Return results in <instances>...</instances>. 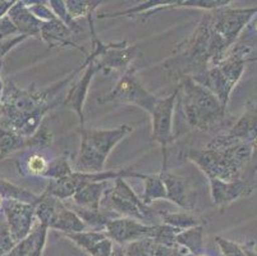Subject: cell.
I'll return each instance as SVG.
<instances>
[{
	"label": "cell",
	"mask_w": 257,
	"mask_h": 256,
	"mask_svg": "<svg viewBox=\"0 0 257 256\" xmlns=\"http://www.w3.org/2000/svg\"><path fill=\"white\" fill-rule=\"evenodd\" d=\"M79 72L81 69L77 68L68 77L43 90L34 84L29 89L20 88L11 79L4 82L0 100V128L22 137L34 135L44 123L46 114L58 104H62L60 93Z\"/></svg>",
	"instance_id": "cell-1"
},
{
	"label": "cell",
	"mask_w": 257,
	"mask_h": 256,
	"mask_svg": "<svg viewBox=\"0 0 257 256\" xmlns=\"http://www.w3.org/2000/svg\"><path fill=\"white\" fill-rule=\"evenodd\" d=\"M229 49L230 46L214 31L209 13L205 12L192 35L175 46L164 68L177 83L184 77L196 78L218 64Z\"/></svg>",
	"instance_id": "cell-2"
},
{
	"label": "cell",
	"mask_w": 257,
	"mask_h": 256,
	"mask_svg": "<svg viewBox=\"0 0 257 256\" xmlns=\"http://www.w3.org/2000/svg\"><path fill=\"white\" fill-rule=\"evenodd\" d=\"M251 154V144L235 140L228 132H220L206 146L188 150L184 156L201 169L207 180L235 181L244 178Z\"/></svg>",
	"instance_id": "cell-3"
},
{
	"label": "cell",
	"mask_w": 257,
	"mask_h": 256,
	"mask_svg": "<svg viewBox=\"0 0 257 256\" xmlns=\"http://www.w3.org/2000/svg\"><path fill=\"white\" fill-rule=\"evenodd\" d=\"M177 104L181 108L186 123L193 130L214 132L226 121V108L205 86L191 77H184L177 83Z\"/></svg>",
	"instance_id": "cell-4"
},
{
	"label": "cell",
	"mask_w": 257,
	"mask_h": 256,
	"mask_svg": "<svg viewBox=\"0 0 257 256\" xmlns=\"http://www.w3.org/2000/svg\"><path fill=\"white\" fill-rule=\"evenodd\" d=\"M158 100L159 96L151 94L140 81L136 68L133 65L123 72L110 93L97 99L99 104L113 103V104L136 105L149 114L153 113Z\"/></svg>",
	"instance_id": "cell-5"
},
{
	"label": "cell",
	"mask_w": 257,
	"mask_h": 256,
	"mask_svg": "<svg viewBox=\"0 0 257 256\" xmlns=\"http://www.w3.org/2000/svg\"><path fill=\"white\" fill-rule=\"evenodd\" d=\"M101 209L115 213L121 218H132L142 223L154 215L153 209L142 203L124 178L114 180L111 187L106 190L102 197Z\"/></svg>",
	"instance_id": "cell-6"
},
{
	"label": "cell",
	"mask_w": 257,
	"mask_h": 256,
	"mask_svg": "<svg viewBox=\"0 0 257 256\" xmlns=\"http://www.w3.org/2000/svg\"><path fill=\"white\" fill-rule=\"evenodd\" d=\"M107 48V44H104L97 39L92 40V51L86 56L83 64L85 67V72L81 76V78L76 82L74 84H72L69 88L68 93L63 99L62 105L65 108H69V109L73 110L78 116L79 119V128H85V114H83V107H85L86 98H87L88 89H90V84L92 82L93 76L99 72V67L96 64V58L99 55H101Z\"/></svg>",
	"instance_id": "cell-7"
},
{
	"label": "cell",
	"mask_w": 257,
	"mask_h": 256,
	"mask_svg": "<svg viewBox=\"0 0 257 256\" xmlns=\"http://www.w3.org/2000/svg\"><path fill=\"white\" fill-rule=\"evenodd\" d=\"M177 98H178V88H175L174 93L165 98H159L153 113H151V138L158 142L163 152V165L161 170H167L168 165V146L175 140L173 133V117L177 107Z\"/></svg>",
	"instance_id": "cell-8"
},
{
	"label": "cell",
	"mask_w": 257,
	"mask_h": 256,
	"mask_svg": "<svg viewBox=\"0 0 257 256\" xmlns=\"http://www.w3.org/2000/svg\"><path fill=\"white\" fill-rule=\"evenodd\" d=\"M207 13L214 31L232 48L240 32L257 14V6L252 8H233L226 6Z\"/></svg>",
	"instance_id": "cell-9"
},
{
	"label": "cell",
	"mask_w": 257,
	"mask_h": 256,
	"mask_svg": "<svg viewBox=\"0 0 257 256\" xmlns=\"http://www.w3.org/2000/svg\"><path fill=\"white\" fill-rule=\"evenodd\" d=\"M34 204L22 203L17 200H4L2 205V214L6 219L7 224L11 231V236L16 245L22 242L26 237L31 233L35 227V214Z\"/></svg>",
	"instance_id": "cell-10"
},
{
	"label": "cell",
	"mask_w": 257,
	"mask_h": 256,
	"mask_svg": "<svg viewBox=\"0 0 257 256\" xmlns=\"http://www.w3.org/2000/svg\"><path fill=\"white\" fill-rule=\"evenodd\" d=\"M79 131H81V141L90 146L101 158L107 159L114 147L123 138L127 137L133 128L128 124H121L110 130H95L85 127V128H79Z\"/></svg>",
	"instance_id": "cell-11"
},
{
	"label": "cell",
	"mask_w": 257,
	"mask_h": 256,
	"mask_svg": "<svg viewBox=\"0 0 257 256\" xmlns=\"http://www.w3.org/2000/svg\"><path fill=\"white\" fill-rule=\"evenodd\" d=\"M155 224H145L132 218H113L107 222L105 233L116 245L123 246L127 243L144 238H151Z\"/></svg>",
	"instance_id": "cell-12"
},
{
	"label": "cell",
	"mask_w": 257,
	"mask_h": 256,
	"mask_svg": "<svg viewBox=\"0 0 257 256\" xmlns=\"http://www.w3.org/2000/svg\"><path fill=\"white\" fill-rule=\"evenodd\" d=\"M139 55V45H128L127 41L110 42L106 50L95 60L99 72L109 74L115 70H127Z\"/></svg>",
	"instance_id": "cell-13"
},
{
	"label": "cell",
	"mask_w": 257,
	"mask_h": 256,
	"mask_svg": "<svg viewBox=\"0 0 257 256\" xmlns=\"http://www.w3.org/2000/svg\"><path fill=\"white\" fill-rule=\"evenodd\" d=\"M209 185L212 204L220 209L226 208L238 199L249 196L253 192V185L246 178L235 181H221L212 178L209 180Z\"/></svg>",
	"instance_id": "cell-14"
},
{
	"label": "cell",
	"mask_w": 257,
	"mask_h": 256,
	"mask_svg": "<svg viewBox=\"0 0 257 256\" xmlns=\"http://www.w3.org/2000/svg\"><path fill=\"white\" fill-rule=\"evenodd\" d=\"M79 248H82L90 256H110L113 252L114 242L106 236L105 231H83L77 233H65Z\"/></svg>",
	"instance_id": "cell-15"
},
{
	"label": "cell",
	"mask_w": 257,
	"mask_h": 256,
	"mask_svg": "<svg viewBox=\"0 0 257 256\" xmlns=\"http://www.w3.org/2000/svg\"><path fill=\"white\" fill-rule=\"evenodd\" d=\"M72 30L64 25L62 21L57 20L50 21V22L43 23L41 27V34H40V40H43L49 49L53 48H73L76 50L81 51L85 54L86 56L88 55L85 48L78 46L76 42L72 40Z\"/></svg>",
	"instance_id": "cell-16"
},
{
	"label": "cell",
	"mask_w": 257,
	"mask_h": 256,
	"mask_svg": "<svg viewBox=\"0 0 257 256\" xmlns=\"http://www.w3.org/2000/svg\"><path fill=\"white\" fill-rule=\"evenodd\" d=\"M110 187V181L86 182L74 192V195L69 200H72L73 206H77V208L99 211L101 210L102 197H104L106 190H109Z\"/></svg>",
	"instance_id": "cell-17"
},
{
	"label": "cell",
	"mask_w": 257,
	"mask_h": 256,
	"mask_svg": "<svg viewBox=\"0 0 257 256\" xmlns=\"http://www.w3.org/2000/svg\"><path fill=\"white\" fill-rule=\"evenodd\" d=\"M226 132L235 140L253 144L257 138V102L248 100L242 116Z\"/></svg>",
	"instance_id": "cell-18"
},
{
	"label": "cell",
	"mask_w": 257,
	"mask_h": 256,
	"mask_svg": "<svg viewBox=\"0 0 257 256\" xmlns=\"http://www.w3.org/2000/svg\"><path fill=\"white\" fill-rule=\"evenodd\" d=\"M9 20L17 28L18 35H23L27 37H36L40 40V34H41V27L43 22L37 20L34 14L30 12L25 2L17 0L13 7L9 9L8 14Z\"/></svg>",
	"instance_id": "cell-19"
},
{
	"label": "cell",
	"mask_w": 257,
	"mask_h": 256,
	"mask_svg": "<svg viewBox=\"0 0 257 256\" xmlns=\"http://www.w3.org/2000/svg\"><path fill=\"white\" fill-rule=\"evenodd\" d=\"M161 180L164 182L165 190H167V200L172 201L179 208L184 209L186 211H191L195 209V204L189 197V191L187 189L186 181L182 176L174 175L167 170H160Z\"/></svg>",
	"instance_id": "cell-20"
},
{
	"label": "cell",
	"mask_w": 257,
	"mask_h": 256,
	"mask_svg": "<svg viewBox=\"0 0 257 256\" xmlns=\"http://www.w3.org/2000/svg\"><path fill=\"white\" fill-rule=\"evenodd\" d=\"M86 228H87V225L72 209L67 208L63 201L58 203L55 213H54L50 224H49V229H54V231L65 234L83 232L86 231Z\"/></svg>",
	"instance_id": "cell-21"
},
{
	"label": "cell",
	"mask_w": 257,
	"mask_h": 256,
	"mask_svg": "<svg viewBox=\"0 0 257 256\" xmlns=\"http://www.w3.org/2000/svg\"><path fill=\"white\" fill-rule=\"evenodd\" d=\"M49 228L45 224L37 223L31 233L18 243L16 248L7 256H43L46 245Z\"/></svg>",
	"instance_id": "cell-22"
},
{
	"label": "cell",
	"mask_w": 257,
	"mask_h": 256,
	"mask_svg": "<svg viewBox=\"0 0 257 256\" xmlns=\"http://www.w3.org/2000/svg\"><path fill=\"white\" fill-rule=\"evenodd\" d=\"M102 3L104 2H101V0H65V7H67V11H68L72 20L77 21L79 18H86L87 20L88 27H90L91 31V39L97 37L96 32H95V27H93L92 16Z\"/></svg>",
	"instance_id": "cell-23"
},
{
	"label": "cell",
	"mask_w": 257,
	"mask_h": 256,
	"mask_svg": "<svg viewBox=\"0 0 257 256\" xmlns=\"http://www.w3.org/2000/svg\"><path fill=\"white\" fill-rule=\"evenodd\" d=\"M144 181L145 189L141 200L146 206H150L156 200H167V190L164 182L159 175H145V173H136V177Z\"/></svg>",
	"instance_id": "cell-24"
},
{
	"label": "cell",
	"mask_w": 257,
	"mask_h": 256,
	"mask_svg": "<svg viewBox=\"0 0 257 256\" xmlns=\"http://www.w3.org/2000/svg\"><path fill=\"white\" fill-rule=\"evenodd\" d=\"M204 229L205 225H198L186 231H181L175 237V242L179 247L184 248L189 255L204 252Z\"/></svg>",
	"instance_id": "cell-25"
},
{
	"label": "cell",
	"mask_w": 257,
	"mask_h": 256,
	"mask_svg": "<svg viewBox=\"0 0 257 256\" xmlns=\"http://www.w3.org/2000/svg\"><path fill=\"white\" fill-rule=\"evenodd\" d=\"M159 215H160L164 224L170 225V227L179 229V231H186V229L198 227V225H205V223H206L202 218L191 214L189 211H181V213L160 211Z\"/></svg>",
	"instance_id": "cell-26"
},
{
	"label": "cell",
	"mask_w": 257,
	"mask_h": 256,
	"mask_svg": "<svg viewBox=\"0 0 257 256\" xmlns=\"http://www.w3.org/2000/svg\"><path fill=\"white\" fill-rule=\"evenodd\" d=\"M0 196L4 200H17L34 205H36L41 199V195H35L34 192L27 191L4 178H0Z\"/></svg>",
	"instance_id": "cell-27"
},
{
	"label": "cell",
	"mask_w": 257,
	"mask_h": 256,
	"mask_svg": "<svg viewBox=\"0 0 257 256\" xmlns=\"http://www.w3.org/2000/svg\"><path fill=\"white\" fill-rule=\"evenodd\" d=\"M73 172L74 169L71 164L69 155L65 152V154L59 155V156L54 158L51 161H49L48 168H46L43 178H46L48 181L60 180V178L68 177Z\"/></svg>",
	"instance_id": "cell-28"
},
{
	"label": "cell",
	"mask_w": 257,
	"mask_h": 256,
	"mask_svg": "<svg viewBox=\"0 0 257 256\" xmlns=\"http://www.w3.org/2000/svg\"><path fill=\"white\" fill-rule=\"evenodd\" d=\"M72 210L82 219V222L85 223L87 227H91L93 231H104L107 222L110 219H113V217H109L102 209L99 211H93L77 208V206H72Z\"/></svg>",
	"instance_id": "cell-29"
},
{
	"label": "cell",
	"mask_w": 257,
	"mask_h": 256,
	"mask_svg": "<svg viewBox=\"0 0 257 256\" xmlns=\"http://www.w3.org/2000/svg\"><path fill=\"white\" fill-rule=\"evenodd\" d=\"M54 135L48 124L43 123L39 130L32 136L27 137V149L30 150H45L53 144Z\"/></svg>",
	"instance_id": "cell-30"
},
{
	"label": "cell",
	"mask_w": 257,
	"mask_h": 256,
	"mask_svg": "<svg viewBox=\"0 0 257 256\" xmlns=\"http://www.w3.org/2000/svg\"><path fill=\"white\" fill-rule=\"evenodd\" d=\"M179 229H175L168 224H155L154 227V233L151 239L156 245L167 246V247H177V242H175V237L179 233Z\"/></svg>",
	"instance_id": "cell-31"
},
{
	"label": "cell",
	"mask_w": 257,
	"mask_h": 256,
	"mask_svg": "<svg viewBox=\"0 0 257 256\" xmlns=\"http://www.w3.org/2000/svg\"><path fill=\"white\" fill-rule=\"evenodd\" d=\"M156 243L151 238L139 239L123 246L127 256H155Z\"/></svg>",
	"instance_id": "cell-32"
},
{
	"label": "cell",
	"mask_w": 257,
	"mask_h": 256,
	"mask_svg": "<svg viewBox=\"0 0 257 256\" xmlns=\"http://www.w3.org/2000/svg\"><path fill=\"white\" fill-rule=\"evenodd\" d=\"M49 161L46 160L45 156H43L39 152H34L26 159L25 169H22L23 175L35 176V177H43L48 168Z\"/></svg>",
	"instance_id": "cell-33"
},
{
	"label": "cell",
	"mask_w": 257,
	"mask_h": 256,
	"mask_svg": "<svg viewBox=\"0 0 257 256\" xmlns=\"http://www.w3.org/2000/svg\"><path fill=\"white\" fill-rule=\"evenodd\" d=\"M49 7L53 11V13L55 14V17L59 21H62L67 27H69L72 30V32L79 31L81 27L78 26L77 21L72 20V17L69 16L68 11H67V7H65L64 0H49L48 2Z\"/></svg>",
	"instance_id": "cell-34"
},
{
	"label": "cell",
	"mask_w": 257,
	"mask_h": 256,
	"mask_svg": "<svg viewBox=\"0 0 257 256\" xmlns=\"http://www.w3.org/2000/svg\"><path fill=\"white\" fill-rule=\"evenodd\" d=\"M25 3L27 8L30 9V12L43 23L57 20L55 14L53 13V11L49 7L48 2H25Z\"/></svg>",
	"instance_id": "cell-35"
},
{
	"label": "cell",
	"mask_w": 257,
	"mask_h": 256,
	"mask_svg": "<svg viewBox=\"0 0 257 256\" xmlns=\"http://www.w3.org/2000/svg\"><path fill=\"white\" fill-rule=\"evenodd\" d=\"M16 242L11 236V231L4 219L3 214L0 215V256H7L16 248Z\"/></svg>",
	"instance_id": "cell-36"
},
{
	"label": "cell",
	"mask_w": 257,
	"mask_h": 256,
	"mask_svg": "<svg viewBox=\"0 0 257 256\" xmlns=\"http://www.w3.org/2000/svg\"><path fill=\"white\" fill-rule=\"evenodd\" d=\"M215 242L220 250V256H246L242 245L234 242V241L226 239L221 236H216Z\"/></svg>",
	"instance_id": "cell-37"
},
{
	"label": "cell",
	"mask_w": 257,
	"mask_h": 256,
	"mask_svg": "<svg viewBox=\"0 0 257 256\" xmlns=\"http://www.w3.org/2000/svg\"><path fill=\"white\" fill-rule=\"evenodd\" d=\"M29 37L23 36V35H17V36H13L8 40H4V41H0V62H3V58L12 50L13 48L23 42L25 40H27Z\"/></svg>",
	"instance_id": "cell-38"
},
{
	"label": "cell",
	"mask_w": 257,
	"mask_h": 256,
	"mask_svg": "<svg viewBox=\"0 0 257 256\" xmlns=\"http://www.w3.org/2000/svg\"><path fill=\"white\" fill-rule=\"evenodd\" d=\"M16 34H18L17 28H16L15 25L12 23V21L9 20L8 16L2 18V20H0V41L11 39L9 36Z\"/></svg>",
	"instance_id": "cell-39"
},
{
	"label": "cell",
	"mask_w": 257,
	"mask_h": 256,
	"mask_svg": "<svg viewBox=\"0 0 257 256\" xmlns=\"http://www.w3.org/2000/svg\"><path fill=\"white\" fill-rule=\"evenodd\" d=\"M256 173H257V138L254 140L253 144H252L251 159H249V163L248 165H247L246 173H244V178H246V180H252Z\"/></svg>",
	"instance_id": "cell-40"
},
{
	"label": "cell",
	"mask_w": 257,
	"mask_h": 256,
	"mask_svg": "<svg viewBox=\"0 0 257 256\" xmlns=\"http://www.w3.org/2000/svg\"><path fill=\"white\" fill-rule=\"evenodd\" d=\"M242 247L246 252V256H257V243L253 239H249L246 243H243Z\"/></svg>",
	"instance_id": "cell-41"
},
{
	"label": "cell",
	"mask_w": 257,
	"mask_h": 256,
	"mask_svg": "<svg viewBox=\"0 0 257 256\" xmlns=\"http://www.w3.org/2000/svg\"><path fill=\"white\" fill-rule=\"evenodd\" d=\"M16 3V0H12V2H6V0H0V20L3 17H6L8 14L9 9L13 7V4Z\"/></svg>",
	"instance_id": "cell-42"
},
{
	"label": "cell",
	"mask_w": 257,
	"mask_h": 256,
	"mask_svg": "<svg viewBox=\"0 0 257 256\" xmlns=\"http://www.w3.org/2000/svg\"><path fill=\"white\" fill-rule=\"evenodd\" d=\"M110 256H127V255H125L124 250H123V246L114 245L113 252H111Z\"/></svg>",
	"instance_id": "cell-43"
},
{
	"label": "cell",
	"mask_w": 257,
	"mask_h": 256,
	"mask_svg": "<svg viewBox=\"0 0 257 256\" xmlns=\"http://www.w3.org/2000/svg\"><path fill=\"white\" fill-rule=\"evenodd\" d=\"M2 69H3V62H0V100H2V96H3V90H4V82L2 79Z\"/></svg>",
	"instance_id": "cell-44"
},
{
	"label": "cell",
	"mask_w": 257,
	"mask_h": 256,
	"mask_svg": "<svg viewBox=\"0 0 257 256\" xmlns=\"http://www.w3.org/2000/svg\"><path fill=\"white\" fill-rule=\"evenodd\" d=\"M253 30L257 32V18L254 20V22H253Z\"/></svg>",
	"instance_id": "cell-45"
},
{
	"label": "cell",
	"mask_w": 257,
	"mask_h": 256,
	"mask_svg": "<svg viewBox=\"0 0 257 256\" xmlns=\"http://www.w3.org/2000/svg\"><path fill=\"white\" fill-rule=\"evenodd\" d=\"M189 256H207L205 252H201V253H197V255H189Z\"/></svg>",
	"instance_id": "cell-46"
},
{
	"label": "cell",
	"mask_w": 257,
	"mask_h": 256,
	"mask_svg": "<svg viewBox=\"0 0 257 256\" xmlns=\"http://www.w3.org/2000/svg\"><path fill=\"white\" fill-rule=\"evenodd\" d=\"M253 60H257V56H251V60H249V62H253Z\"/></svg>",
	"instance_id": "cell-47"
}]
</instances>
